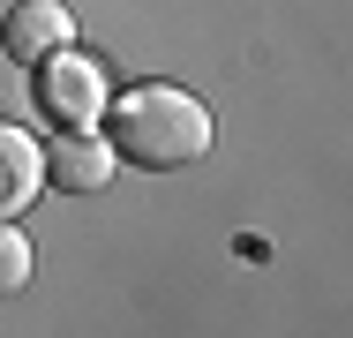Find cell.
Wrapping results in <instances>:
<instances>
[{
  "label": "cell",
  "mask_w": 353,
  "mask_h": 338,
  "mask_svg": "<svg viewBox=\"0 0 353 338\" xmlns=\"http://www.w3.org/2000/svg\"><path fill=\"white\" fill-rule=\"evenodd\" d=\"M113 158H128L143 173H173V166H196L211 150V113L203 98H188L181 83H136L113 98Z\"/></svg>",
  "instance_id": "cell-1"
},
{
  "label": "cell",
  "mask_w": 353,
  "mask_h": 338,
  "mask_svg": "<svg viewBox=\"0 0 353 338\" xmlns=\"http://www.w3.org/2000/svg\"><path fill=\"white\" fill-rule=\"evenodd\" d=\"M38 106H46V121H61V135L90 128L113 98H105V68L90 61V53H53V61H38Z\"/></svg>",
  "instance_id": "cell-2"
},
{
  "label": "cell",
  "mask_w": 353,
  "mask_h": 338,
  "mask_svg": "<svg viewBox=\"0 0 353 338\" xmlns=\"http://www.w3.org/2000/svg\"><path fill=\"white\" fill-rule=\"evenodd\" d=\"M0 46H8V61H53V53H68L75 46V15L68 0H23V8H8V23H0Z\"/></svg>",
  "instance_id": "cell-3"
},
{
  "label": "cell",
  "mask_w": 353,
  "mask_h": 338,
  "mask_svg": "<svg viewBox=\"0 0 353 338\" xmlns=\"http://www.w3.org/2000/svg\"><path fill=\"white\" fill-rule=\"evenodd\" d=\"M46 188V150H38V135L15 128V121H0V226H15V210Z\"/></svg>",
  "instance_id": "cell-4"
},
{
  "label": "cell",
  "mask_w": 353,
  "mask_h": 338,
  "mask_svg": "<svg viewBox=\"0 0 353 338\" xmlns=\"http://www.w3.org/2000/svg\"><path fill=\"white\" fill-rule=\"evenodd\" d=\"M113 143L105 135H90V128H75V135H61L53 150H46V173L61 181V188H83V196H98L105 181H113Z\"/></svg>",
  "instance_id": "cell-5"
},
{
  "label": "cell",
  "mask_w": 353,
  "mask_h": 338,
  "mask_svg": "<svg viewBox=\"0 0 353 338\" xmlns=\"http://www.w3.org/2000/svg\"><path fill=\"white\" fill-rule=\"evenodd\" d=\"M23 286H30V241H23L15 226H0V301L23 293Z\"/></svg>",
  "instance_id": "cell-6"
}]
</instances>
